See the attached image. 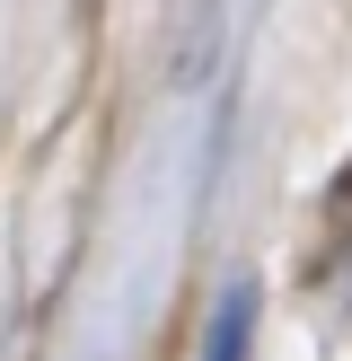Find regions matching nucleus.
Returning <instances> with one entry per match:
<instances>
[{
  "instance_id": "nucleus-1",
  "label": "nucleus",
  "mask_w": 352,
  "mask_h": 361,
  "mask_svg": "<svg viewBox=\"0 0 352 361\" xmlns=\"http://www.w3.org/2000/svg\"><path fill=\"white\" fill-rule=\"evenodd\" d=\"M246 344H256V291L238 282V291L220 300V317H211V353L203 361H246Z\"/></svg>"
}]
</instances>
